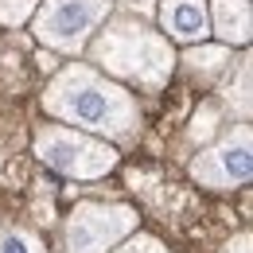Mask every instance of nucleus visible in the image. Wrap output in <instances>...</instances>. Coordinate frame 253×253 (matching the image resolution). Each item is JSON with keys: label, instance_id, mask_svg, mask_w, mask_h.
Listing matches in <instances>:
<instances>
[{"label": "nucleus", "instance_id": "f257e3e1", "mask_svg": "<svg viewBox=\"0 0 253 253\" xmlns=\"http://www.w3.org/2000/svg\"><path fill=\"white\" fill-rule=\"evenodd\" d=\"M43 109L63 125H78L109 140H132L140 132V101L90 63H66L51 78Z\"/></svg>", "mask_w": 253, "mask_h": 253}, {"label": "nucleus", "instance_id": "f03ea898", "mask_svg": "<svg viewBox=\"0 0 253 253\" xmlns=\"http://www.w3.org/2000/svg\"><path fill=\"white\" fill-rule=\"evenodd\" d=\"M90 66H97L105 78H121L140 90H160L171 70H175V51L164 32H152L144 16L132 12H109L105 24L86 43Z\"/></svg>", "mask_w": 253, "mask_h": 253}, {"label": "nucleus", "instance_id": "7ed1b4c3", "mask_svg": "<svg viewBox=\"0 0 253 253\" xmlns=\"http://www.w3.org/2000/svg\"><path fill=\"white\" fill-rule=\"evenodd\" d=\"M113 8V0H39L32 12V32L47 51L82 55Z\"/></svg>", "mask_w": 253, "mask_h": 253}, {"label": "nucleus", "instance_id": "20e7f679", "mask_svg": "<svg viewBox=\"0 0 253 253\" xmlns=\"http://www.w3.org/2000/svg\"><path fill=\"white\" fill-rule=\"evenodd\" d=\"M35 156L47 168L63 171L70 179H101L117 168L113 144L94 140L70 125H39L35 128Z\"/></svg>", "mask_w": 253, "mask_h": 253}, {"label": "nucleus", "instance_id": "39448f33", "mask_svg": "<svg viewBox=\"0 0 253 253\" xmlns=\"http://www.w3.org/2000/svg\"><path fill=\"white\" fill-rule=\"evenodd\" d=\"M136 230V211L125 203H78L63 222V253H109Z\"/></svg>", "mask_w": 253, "mask_h": 253}, {"label": "nucleus", "instance_id": "423d86ee", "mask_svg": "<svg viewBox=\"0 0 253 253\" xmlns=\"http://www.w3.org/2000/svg\"><path fill=\"white\" fill-rule=\"evenodd\" d=\"M250 175H253V132L246 121L191 160V179L211 191L246 187Z\"/></svg>", "mask_w": 253, "mask_h": 253}, {"label": "nucleus", "instance_id": "0eeeda50", "mask_svg": "<svg viewBox=\"0 0 253 253\" xmlns=\"http://www.w3.org/2000/svg\"><path fill=\"white\" fill-rule=\"evenodd\" d=\"M156 16L164 35L175 43H203L211 35L207 0H156Z\"/></svg>", "mask_w": 253, "mask_h": 253}, {"label": "nucleus", "instance_id": "6e6552de", "mask_svg": "<svg viewBox=\"0 0 253 253\" xmlns=\"http://www.w3.org/2000/svg\"><path fill=\"white\" fill-rule=\"evenodd\" d=\"M211 32L226 47H246L253 39V8L250 0H207Z\"/></svg>", "mask_w": 253, "mask_h": 253}, {"label": "nucleus", "instance_id": "1a4fd4ad", "mask_svg": "<svg viewBox=\"0 0 253 253\" xmlns=\"http://www.w3.org/2000/svg\"><path fill=\"white\" fill-rule=\"evenodd\" d=\"M175 63H183V70H187L195 82H214L218 74H226L230 70V63H234V55H230V47L222 43V47H199V43H191V51L183 55V59H175Z\"/></svg>", "mask_w": 253, "mask_h": 253}, {"label": "nucleus", "instance_id": "9d476101", "mask_svg": "<svg viewBox=\"0 0 253 253\" xmlns=\"http://www.w3.org/2000/svg\"><path fill=\"white\" fill-rule=\"evenodd\" d=\"M0 253H47V246L28 226H0Z\"/></svg>", "mask_w": 253, "mask_h": 253}, {"label": "nucleus", "instance_id": "9b49d317", "mask_svg": "<svg viewBox=\"0 0 253 253\" xmlns=\"http://www.w3.org/2000/svg\"><path fill=\"white\" fill-rule=\"evenodd\" d=\"M39 0H0V24L4 28H20L24 20H32Z\"/></svg>", "mask_w": 253, "mask_h": 253}, {"label": "nucleus", "instance_id": "f8f14e48", "mask_svg": "<svg viewBox=\"0 0 253 253\" xmlns=\"http://www.w3.org/2000/svg\"><path fill=\"white\" fill-rule=\"evenodd\" d=\"M109 253H171V250L160 238H152V234H136V238L128 234V242H117Z\"/></svg>", "mask_w": 253, "mask_h": 253}, {"label": "nucleus", "instance_id": "ddd939ff", "mask_svg": "<svg viewBox=\"0 0 253 253\" xmlns=\"http://www.w3.org/2000/svg\"><path fill=\"white\" fill-rule=\"evenodd\" d=\"M121 8L132 12V16H144V20H148V16L156 12V0H121Z\"/></svg>", "mask_w": 253, "mask_h": 253}, {"label": "nucleus", "instance_id": "4468645a", "mask_svg": "<svg viewBox=\"0 0 253 253\" xmlns=\"http://www.w3.org/2000/svg\"><path fill=\"white\" fill-rule=\"evenodd\" d=\"M222 253H250V234H238V238H230V242L222 246Z\"/></svg>", "mask_w": 253, "mask_h": 253}]
</instances>
